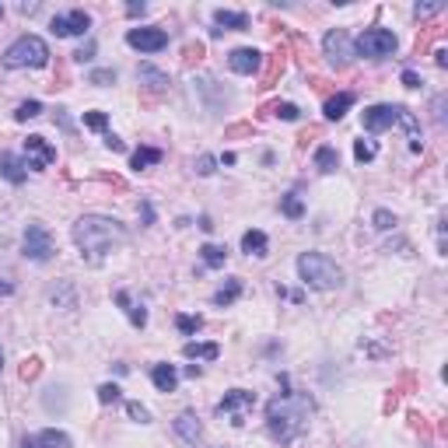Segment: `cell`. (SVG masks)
Segmentation results:
<instances>
[{
  "mask_svg": "<svg viewBox=\"0 0 448 448\" xmlns=\"http://www.w3.org/2000/svg\"><path fill=\"white\" fill-rule=\"evenodd\" d=\"M49 63V46L39 35H21L7 46L4 53V67L7 71H21V67H46Z\"/></svg>",
  "mask_w": 448,
  "mask_h": 448,
  "instance_id": "cell-4",
  "label": "cell"
},
{
  "mask_svg": "<svg viewBox=\"0 0 448 448\" xmlns=\"http://www.w3.org/2000/svg\"><path fill=\"white\" fill-rule=\"evenodd\" d=\"M21 448H46L42 442H39V435H28L25 442H21Z\"/></svg>",
  "mask_w": 448,
  "mask_h": 448,
  "instance_id": "cell-48",
  "label": "cell"
},
{
  "mask_svg": "<svg viewBox=\"0 0 448 448\" xmlns=\"http://www.w3.org/2000/svg\"><path fill=\"white\" fill-rule=\"evenodd\" d=\"M214 25H217V32H224V28H231V32H246L249 28V14L246 11H214Z\"/></svg>",
  "mask_w": 448,
  "mask_h": 448,
  "instance_id": "cell-17",
  "label": "cell"
},
{
  "mask_svg": "<svg viewBox=\"0 0 448 448\" xmlns=\"http://www.w3.org/2000/svg\"><path fill=\"white\" fill-rule=\"evenodd\" d=\"M123 399V389L116 385V382H105V385H98V403H119Z\"/></svg>",
  "mask_w": 448,
  "mask_h": 448,
  "instance_id": "cell-33",
  "label": "cell"
},
{
  "mask_svg": "<svg viewBox=\"0 0 448 448\" xmlns=\"http://www.w3.org/2000/svg\"><path fill=\"white\" fill-rule=\"evenodd\" d=\"M162 158H165V155H162L158 147H137V151H133V158H130V169H137V172H140V169L158 165Z\"/></svg>",
  "mask_w": 448,
  "mask_h": 448,
  "instance_id": "cell-24",
  "label": "cell"
},
{
  "mask_svg": "<svg viewBox=\"0 0 448 448\" xmlns=\"http://www.w3.org/2000/svg\"><path fill=\"white\" fill-rule=\"evenodd\" d=\"M39 442L46 448H74V442L63 435V431H56V428H46V431H39Z\"/></svg>",
  "mask_w": 448,
  "mask_h": 448,
  "instance_id": "cell-27",
  "label": "cell"
},
{
  "mask_svg": "<svg viewBox=\"0 0 448 448\" xmlns=\"http://www.w3.org/2000/svg\"><path fill=\"white\" fill-rule=\"evenodd\" d=\"M298 277L312 291H333V287L344 284V270L337 267V260H329L326 253H301L298 256Z\"/></svg>",
  "mask_w": 448,
  "mask_h": 448,
  "instance_id": "cell-3",
  "label": "cell"
},
{
  "mask_svg": "<svg viewBox=\"0 0 448 448\" xmlns=\"http://www.w3.org/2000/svg\"><path fill=\"white\" fill-rule=\"evenodd\" d=\"M56 123H60V126H63V130H71V119H67V116H63V109H56Z\"/></svg>",
  "mask_w": 448,
  "mask_h": 448,
  "instance_id": "cell-50",
  "label": "cell"
},
{
  "mask_svg": "<svg viewBox=\"0 0 448 448\" xmlns=\"http://www.w3.org/2000/svg\"><path fill=\"white\" fill-rule=\"evenodd\" d=\"M214 169H217V158H210V155H203V158L196 162V172H200V176H214Z\"/></svg>",
  "mask_w": 448,
  "mask_h": 448,
  "instance_id": "cell-42",
  "label": "cell"
},
{
  "mask_svg": "<svg viewBox=\"0 0 448 448\" xmlns=\"http://www.w3.org/2000/svg\"><path fill=\"white\" fill-rule=\"evenodd\" d=\"M126 413H130L137 424H151V413H147V406H140L137 399H130V403H126Z\"/></svg>",
  "mask_w": 448,
  "mask_h": 448,
  "instance_id": "cell-37",
  "label": "cell"
},
{
  "mask_svg": "<svg viewBox=\"0 0 448 448\" xmlns=\"http://www.w3.org/2000/svg\"><path fill=\"white\" fill-rule=\"evenodd\" d=\"M200 375H203L200 364H189V368H186V378H200Z\"/></svg>",
  "mask_w": 448,
  "mask_h": 448,
  "instance_id": "cell-51",
  "label": "cell"
},
{
  "mask_svg": "<svg viewBox=\"0 0 448 448\" xmlns=\"http://www.w3.org/2000/svg\"><path fill=\"white\" fill-rule=\"evenodd\" d=\"M287 53L280 49V53H273V56H263V63H267V71H263V85L260 88H273L277 81H280V74H284V67H287V60H284Z\"/></svg>",
  "mask_w": 448,
  "mask_h": 448,
  "instance_id": "cell-20",
  "label": "cell"
},
{
  "mask_svg": "<svg viewBox=\"0 0 448 448\" xmlns=\"http://www.w3.org/2000/svg\"><path fill=\"white\" fill-rule=\"evenodd\" d=\"M413 11H417V18H435V14L445 11V4H442V0H435V4H417Z\"/></svg>",
  "mask_w": 448,
  "mask_h": 448,
  "instance_id": "cell-40",
  "label": "cell"
},
{
  "mask_svg": "<svg viewBox=\"0 0 448 448\" xmlns=\"http://www.w3.org/2000/svg\"><path fill=\"white\" fill-rule=\"evenodd\" d=\"M200 228H203V231H214V221H210V217L203 214V217H200Z\"/></svg>",
  "mask_w": 448,
  "mask_h": 448,
  "instance_id": "cell-53",
  "label": "cell"
},
{
  "mask_svg": "<svg viewBox=\"0 0 448 448\" xmlns=\"http://www.w3.org/2000/svg\"><path fill=\"white\" fill-rule=\"evenodd\" d=\"M21 249H25V260L32 263H49L53 260V238H49V228L32 221L25 228V238H21Z\"/></svg>",
  "mask_w": 448,
  "mask_h": 448,
  "instance_id": "cell-7",
  "label": "cell"
},
{
  "mask_svg": "<svg viewBox=\"0 0 448 448\" xmlns=\"http://www.w3.org/2000/svg\"><path fill=\"white\" fill-rule=\"evenodd\" d=\"M126 312H130V322H133L137 329H144V326H147V308H140V305H130Z\"/></svg>",
  "mask_w": 448,
  "mask_h": 448,
  "instance_id": "cell-41",
  "label": "cell"
},
{
  "mask_svg": "<svg viewBox=\"0 0 448 448\" xmlns=\"http://www.w3.org/2000/svg\"><path fill=\"white\" fill-rule=\"evenodd\" d=\"M140 210H144V221H147V224H151V221H155V210H151V203H144V207H140Z\"/></svg>",
  "mask_w": 448,
  "mask_h": 448,
  "instance_id": "cell-52",
  "label": "cell"
},
{
  "mask_svg": "<svg viewBox=\"0 0 448 448\" xmlns=\"http://www.w3.org/2000/svg\"><path fill=\"white\" fill-rule=\"evenodd\" d=\"M11 291H14L11 284H0V294H11Z\"/></svg>",
  "mask_w": 448,
  "mask_h": 448,
  "instance_id": "cell-54",
  "label": "cell"
},
{
  "mask_svg": "<svg viewBox=\"0 0 448 448\" xmlns=\"http://www.w3.org/2000/svg\"><path fill=\"white\" fill-rule=\"evenodd\" d=\"M280 210H284V217L298 221V217L305 214V203L298 200V193H284V196H280Z\"/></svg>",
  "mask_w": 448,
  "mask_h": 448,
  "instance_id": "cell-29",
  "label": "cell"
},
{
  "mask_svg": "<svg viewBox=\"0 0 448 448\" xmlns=\"http://www.w3.org/2000/svg\"><path fill=\"white\" fill-rule=\"evenodd\" d=\"M435 63H438V67H448V53L442 49V46L435 49Z\"/></svg>",
  "mask_w": 448,
  "mask_h": 448,
  "instance_id": "cell-49",
  "label": "cell"
},
{
  "mask_svg": "<svg viewBox=\"0 0 448 448\" xmlns=\"http://www.w3.org/2000/svg\"><path fill=\"white\" fill-rule=\"evenodd\" d=\"M354 105V91H337V95H329L326 98V105H322V116L329 119V123H340L344 116H347V109Z\"/></svg>",
  "mask_w": 448,
  "mask_h": 448,
  "instance_id": "cell-16",
  "label": "cell"
},
{
  "mask_svg": "<svg viewBox=\"0 0 448 448\" xmlns=\"http://www.w3.org/2000/svg\"><path fill=\"white\" fill-rule=\"evenodd\" d=\"M242 133H256V126H253V123H235V126H228V137H242Z\"/></svg>",
  "mask_w": 448,
  "mask_h": 448,
  "instance_id": "cell-44",
  "label": "cell"
},
{
  "mask_svg": "<svg viewBox=\"0 0 448 448\" xmlns=\"http://www.w3.org/2000/svg\"><path fill=\"white\" fill-rule=\"evenodd\" d=\"M53 162H56V147H49L46 137H39V133L25 137V169L42 172V169H49Z\"/></svg>",
  "mask_w": 448,
  "mask_h": 448,
  "instance_id": "cell-10",
  "label": "cell"
},
{
  "mask_svg": "<svg viewBox=\"0 0 448 448\" xmlns=\"http://www.w3.org/2000/svg\"><path fill=\"white\" fill-rule=\"evenodd\" d=\"M403 112H406V105H392V102H378V105H368V109L361 112V126H364L368 133H382V130L396 126V123L403 119Z\"/></svg>",
  "mask_w": 448,
  "mask_h": 448,
  "instance_id": "cell-8",
  "label": "cell"
},
{
  "mask_svg": "<svg viewBox=\"0 0 448 448\" xmlns=\"http://www.w3.org/2000/svg\"><path fill=\"white\" fill-rule=\"evenodd\" d=\"M137 81H140V88L147 91V95H165V91L172 88V78L165 71L151 67V63H140L137 67Z\"/></svg>",
  "mask_w": 448,
  "mask_h": 448,
  "instance_id": "cell-14",
  "label": "cell"
},
{
  "mask_svg": "<svg viewBox=\"0 0 448 448\" xmlns=\"http://www.w3.org/2000/svg\"><path fill=\"white\" fill-rule=\"evenodd\" d=\"M238 298H242V280H238V277H231L221 291H214V298H210V301H214L217 308H228V305H235Z\"/></svg>",
  "mask_w": 448,
  "mask_h": 448,
  "instance_id": "cell-21",
  "label": "cell"
},
{
  "mask_svg": "<svg viewBox=\"0 0 448 448\" xmlns=\"http://www.w3.org/2000/svg\"><path fill=\"white\" fill-rule=\"evenodd\" d=\"M176 435H179L186 445H196L200 438H203V424H200V417L193 413V410H186L176 417Z\"/></svg>",
  "mask_w": 448,
  "mask_h": 448,
  "instance_id": "cell-15",
  "label": "cell"
},
{
  "mask_svg": "<svg viewBox=\"0 0 448 448\" xmlns=\"http://www.w3.org/2000/svg\"><path fill=\"white\" fill-rule=\"evenodd\" d=\"M39 371H42V361H39V358H25V361H21V368H18L21 382H35V378H39Z\"/></svg>",
  "mask_w": 448,
  "mask_h": 448,
  "instance_id": "cell-32",
  "label": "cell"
},
{
  "mask_svg": "<svg viewBox=\"0 0 448 448\" xmlns=\"http://www.w3.org/2000/svg\"><path fill=\"white\" fill-rule=\"evenodd\" d=\"M315 169H319L322 176H329V172H337V169H340V155H337V147H333V144H322V147L315 151Z\"/></svg>",
  "mask_w": 448,
  "mask_h": 448,
  "instance_id": "cell-23",
  "label": "cell"
},
{
  "mask_svg": "<svg viewBox=\"0 0 448 448\" xmlns=\"http://www.w3.org/2000/svg\"><path fill=\"white\" fill-rule=\"evenodd\" d=\"M375 228L378 231H389V228H396V214H389V210H375Z\"/></svg>",
  "mask_w": 448,
  "mask_h": 448,
  "instance_id": "cell-39",
  "label": "cell"
},
{
  "mask_svg": "<svg viewBox=\"0 0 448 448\" xmlns=\"http://www.w3.org/2000/svg\"><path fill=\"white\" fill-rule=\"evenodd\" d=\"M0 18H4V4H0Z\"/></svg>",
  "mask_w": 448,
  "mask_h": 448,
  "instance_id": "cell-55",
  "label": "cell"
},
{
  "mask_svg": "<svg viewBox=\"0 0 448 448\" xmlns=\"http://www.w3.org/2000/svg\"><path fill=\"white\" fill-rule=\"evenodd\" d=\"M242 249H246L249 256H267V253H270V238L260 231V228H253V231H246V235H242Z\"/></svg>",
  "mask_w": 448,
  "mask_h": 448,
  "instance_id": "cell-22",
  "label": "cell"
},
{
  "mask_svg": "<svg viewBox=\"0 0 448 448\" xmlns=\"http://www.w3.org/2000/svg\"><path fill=\"white\" fill-rule=\"evenodd\" d=\"M322 53H326L333 71H347L351 60H354V42H351L347 28H329L326 39H322Z\"/></svg>",
  "mask_w": 448,
  "mask_h": 448,
  "instance_id": "cell-6",
  "label": "cell"
},
{
  "mask_svg": "<svg viewBox=\"0 0 448 448\" xmlns=\"http://www.w3.org/2000/svg\"><path fill=\"white\" fill-rule=\"evenodd\" d=\"M105 147H109V151H126V144H123L116 133H105Z\"/></svg>",
  "mask_w": 448,
  "mask_h": 448,
  "instance_id": "cell-46",
  "label": "cell"
},
{
  "mask_svg": "<svg viewBox=\"0 0 448 448\" xmlns=\"http://www.w3.org/2000/svg\"><path fill=\"white\" fill-rule=\"evenodd\" d=\"M0 176L11 182V186H21L25 182V176H28V169H25V162H18L14 155H0Z\"/></svg>",
  "mask_w": 448,
  "mask_h": 448,
  "instance_id": "cell-19",
  "label": "cell"
},
{
  "mask_svg": "<svg viewBox=\"0 0 448 448\" xmlns=\"http://www.w3.org/2000/svg\"><path fill=\"white\" fill-rule=\"evenodd\" d=\"M35 116H42V102H35V98H28V102H21V105L14 109V119H18V123H28V119H35Z\"/></svg>",
  "mask_w": 448,
  "mask_h": 448,
  "instance_id": "cell-31",
  "label": "cell"
},
{
  "mask_svg": "<svg viewBox=\"0 0 448 448\" xmlns=\"http://www.w3.org/2000/svg\"><path fill=\"white\" fill-rule=\"evenodd\" d=\"M256 406V392H249V389H231V392H224V399L217 403V413L224 417V420H231L235 428H242L246 424V413Z\"/></svg>",
  "mask_w": 448,
  "mask_h": 448,
  "instance_id": "cell-9",
  "label": "cell"
},
{
  "mask_svg": "<svg viewBox=\"0 0 448 448\" xmlns=\"http://www.w3.org/2000/svg\"><path fill=\"white\" fill-rule=\"evenodd\" d=\"M88 85H98V88H109V85H116V71L109 67V71H91L88 74Z\"/></svg>",
  "mask_w": 448,
  "mask_h": 448,
  "instance_id": "cell-35",
  "label": "cell"
},
{
  "mask_svg": "<svg viewBox=\"0 0 448 448\" xmlns=\"http://www.w3.org/2000/svg\"><path fill=\"white\" fill-rule=\"evenodd\" d=\"M74 246L81 249V256L88 260L91 267H98L112 249H119L126 242V228L116 221V217H105V214H85L74 221Z\"/></svg>",
  "mask_w": 448,
  "mask_h": 448,
  "instance_id": "cell-2",
  "label": "cell"
},
{
  "mask_svg": "<svg viewBox=\"0 0 448 448\" xmlns=\"http://www.w3.org/2000/svg\"><path fill=\"white\" fill-rule=\"evenodd\" d=\"M200 260H203V267L221 270V267H224V260H228V249H224V246H214V242H207V246L200 249Z\"/></svg>",
  "mask_w": 448,
  "mask_h": 448,
  "instance_id": "cell-25",
  "label": "cell"
},
{
  "mask_svg": "<svg viewBox=\"0 0 448 448\" xmlns=\"http://www.w3.org/2000/svg\"><path fill=\"white\" fill-rule=\"evenodd\" d=\"M203 56H207V46H203V42H186V46H182V67H186V71L196 67Z\"/></svg>",
  "mask_w": 448,
  "mask_h": 448,
  "instance_id": "cell-28",
  "label": "cell"
},
{
  "mask_svg": "<svg viewBox=\"0 0 448 448\" xmlns=\"http://www.w3.org/2000/svg\"><path fill=\"white\" fill-rule=\"evenodd\" d=\"M0 368H4V354H0Z\"/></svg>",
  "mask_w": 448,
  "mask_h": 448,
  "instance_id": "cell-56",
  "label": "cell"
},
{
  "mask_svg": "<svg viewBox=\"0 0 448 448\" xmlns=\"http://www.w3.org/2000/svg\"><path fill=\"white\" fill-rule=\"evenodd\" d=\"M176 326H179L182 337H193V333H200V329H203V319H200V315H179V319H176Z\"/></svg>",
  "mask_w": 448,
  "mask_h": 448,
  "instance_id": "cell-34",
  "label": "cell"
},
{
  "mask_svg": "<svg viewBox=\"0 0 448 448\" xmlns=\"http://www.w3.org/2000/svg\"><path fill=\"white\" fill-rule=\"evenodd\" d=\"M91 56H95V42H88V46H81V49L74 53V60H78V63H88Z\"/></svg>",
  "mask_w": 448,
  "mask_h": 448,
  "instance_id": "cell-45",
  "label": "cell"
},
{
  "mask_svg": "<svg viewBox=\"0 0 448 448\" xmlns=\"http://www.w3.org/2000/svg\"><path fill=\"white\" fill-rule=\"evenodd\" d=\"M151 382H155L158 392H176V385H179V371H176L172 364H155V368H151Z\"/></svg>",
  "mask_w": 448,
  "mask_h": 448,
  "instance_id": "cell-18",
  "label": "cell"
},
{
  "mask_svg": "<svg viewBox=\"0 0 448 448\" xmlns=\"http://www.w3.org/2000/svg\"><path fill=\"white\" fill-rule=\"evenodd\" d=\"M88 28H91V18H88V11H81V7H74V11H67V14H56V18L49 21V32L60 35V39H67V35H85Z\"/></svg>",
  "mask_w": 448,
  "mask_h": 448,
  "instance_id": "cell-11",
  "label": "cell"
},
{
  "mask_svg": "<svg viewBox=\"0 0 448 448\" xmlns=\"http://www.w3.org/2000/svg\"><path fill=\"white\" fill-rule=\"evenodd\" d=\"M144 11H147V7H144V4H137V0H133V4H126V14H130V18H144Z\"/></svg>",
  "mask_w": 448,
  "mask_h": 448,
  "instance_id": "cell-47",
  "label": "cell"
},
{
  "mask_svg": "<svg viewBox=\"0 0 448 448\" xmlns=\"http://www.w3.org/2000/svg\"><path fill=\"white\" fill-rule=\"evenodd\" d=\"M424 81H420V74L417 71H403V88H420Z\"/></svg>",
  "mask_w": 448,
  "mask_h": 448,
  "instance_id": "cell-43",
  "label": "cell"
},
{
  "mask_svg": "<svg viewBox=\"0 0 448 448\" xmlns=\"http://www.w3.org/2000/svg\"><path fill=\"white\" fill-rule=\"evenodd\" d=\"M126 42L133 49H140V53H162L169 46V32L165 28H130Z\"/></svg>",
  "mask_w": 448,
  "mask_h": 448,
  "instance_id": "cell-12",
  "label": "cell"
},
{
  "mask_svg": "<svg viewBox=\"0 0 448 448\" xmlns=\"http://www.w3.org/2000/svg\"><path fill=\"white\" fill-rule=\"evenodd\" d=\"M228 67L235 71V74H260L263 71V53L260 49H253V46H242V49H231L228 53Z\"/></svg>",
  "mask_w": 448,
  "mask_h": 448,
  "instance_id": "cell-13",
  "label": "cell"
},
{
  "mask_svg": "<svg viewBox=\"0 0 448 448\" xmlns=\"http://www.w3.org/2000/svg\"><path fill=\"white\" fill-rule=\"evenodd\" d=\"M396 49H399V39L389 28H364L354 42V56H364V60H385Z\"/></svg>",
  "mask_w": 448,
  "mask_h": 448,
  "instance_id": "cell-5",
  "label": "cell"
},
{
  "mask_svg": "<svg viewBox=\"0 0 448 448\" xmlns=\"http://www.w3.org/2000/svg\"><path fill=\"white\" fill-rule=\"evenodd\" d=\"M85 126H88V130L109 133V116H105V112H85Z\"/></svg>",
  "mask_w": 448,
  "mask_h": 448,
  "instance_id": "cell-36",
  "label": "cell"
},
{
  "mask_svg": "<svg viewBox=\"0 0 448 448\" xmlns=\"http://www.w3.org/2000/svg\"><path fill=\"white\" fill-rule=\"evenodd\" d=\"M182 354H186V358L217 361V354H221V347H217V344H193V340H189V344L182 347Z\"/></svg>",
  "mask_w": 448,
  "mask_h": 448,
  "instance_id": "cell-26",
  "label": "cell"
},
{
  "mask_svg": "<svg viewBox=\"0 0 448 448\" xmlns=\"http://www.w3.org/2000/svg\"><path fill=\"white\" fill-rule=\"evenodd\" d=\"M270 116H280V119H287V123H294V119H301V109L294 105V102H273L267 105Z\"/></svg>",
  "mask_w": 448,
  "mask_h": 448,
  "instance_id": "cell-30",
  "label": "cell"
},
{
  "mask_svg": "<svg viewBox=\"0 0 448 448\" xmlns=\"http://www.w3.org/2000/svg\"><path fill=\"white\" fill-rule=\"evenodd\" d=\"M375 155H378V147H375L371 140H358V144H354V158H358V162H371Z\"/></svg>",
  "mask_w": 448,
  "mask_h": 448,
  "instance_id": "cell-38",
  "label": "cell"
},
{
  "mask_svg": "<svg viewBox=\"0 0 448 448\" xmlns=\"http://www.w3.org/2000/svg\"><path fill=\"white\" fill-rule=\"evenodd\" d=\"M312 410H315L312 396H305V392H291V389H287V392H277V396L267 403L270 435H273L280 445L298 442V438L308 431V417H312Z\"/></svg>",
  "mask_w": 448,
  "mask_h": 448,
  "instance_id": "cell-1",
  "label": "cell"
}]
</instances>
